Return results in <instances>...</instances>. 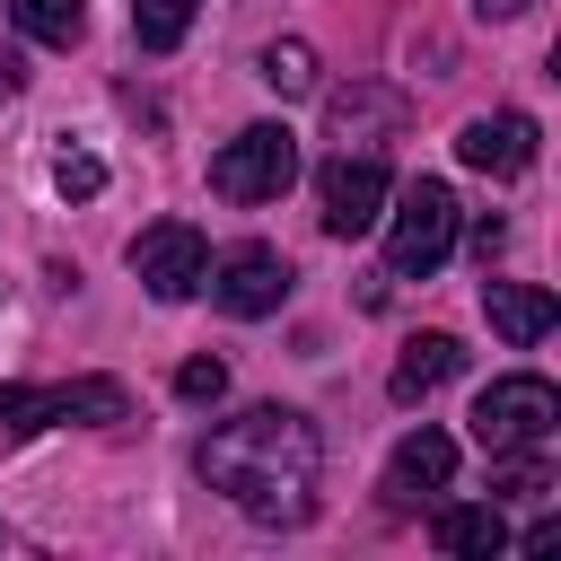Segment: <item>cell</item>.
Wrapping results in <instances>:
<instances>
[{"label": "cell", "instance_id": "ffe728a7", "mask_svg": "<svg viewBox=\"0 0 561 561\" xmlns=\"http://www.w3.org/2000/svg\"><path fill=\"white\" fill-rule=\"evenodd\" d=\"M26 88V70H18V53H0V96H18Z\"/></svg>", "mask_w": 561, "mask_h": 561}, {"label": "cell", "instance_id": "277c9868", "mask_svg": "<svg viewBox=\"0 0 561 561\" xmlns=\"http://www.w3.org/2000/svg\"><path fill=\"white\" fill-rule=\"evenodd\" d=\"M552 421H561V394H552V377H535V368L491 377V386L473 394V438H482L491 456H508V447H543Z\"/></svg>", "mask_w": 561, "mask_h": 561}, {"label": "cell", "instance_id": "d6986e66", "mask_svg": "<svg viewBox=\"0 0 561 561\" xmlns=\"http://www.w3.org/2000/svg\"><path fill=\"white\" fill-rule=\"evenodd\" d=\"M500 237H508L500 219H473V254H482V272H491V254H500Z\"/></svg>", "mask_w": 561, "mask_h": 561}, {"label": "cell", "instance_id": "7c38bea8", "mask_svg": "<svg viewBox=\"0 0 561 561\" xmlns=\"http://www.w3.org/2000/svg\"><path fill=\"white\" fill-rule=\"evenodd\" d=\"M456 368H465V342H456V333H412L386 386H394V403H421V394H438Z\"/></svg>", "mask_w": 561, "mask_h": 561}, {"label": "cell", "instance_id": "8fae6325", "mask_svg": "<svg viewBox=\"0 0 561 561\" xmlns=\"http://www.w3.org/2000/svg\"><path fill=\"white\" fill-rule=\"evenodd\" d=\"M482 316L500 324V342H517V351H535L543 333H552V289H535V280H482Z\"/></svg>", "mask_w": 561, "mask_h": 561}, {"label": "cell", "instance_id": "2e32d148", "mask_svg": "<svg viewBox=\"0 0 561 561\" xmlns=\"http://www.w3.org/2000/svg\"><path fill=\"white\" fill-rule=\"evenodd\" d=\"M193 9H202V0H131V35H140L149 53H175L184 26H193Z\"/></svg>", "mask_w": 561, "mask_h": 561}, {"label": "cell", "instance_id": "6da1fadb", "mask_svg": "<svg viewBox=\"0 0 561 561\" xmlns=\"http://www.w3.org/2000/svg\"><path fill=\"white\" fill-rule=\"evenodd\" d=\"M316 473H324V438L289 403H254L202 438V482L263 526H298L316 508Z\"/></svg>", "mask_w": 561, "mask_h": 561}, {"label": "cell", "instance_id": "52a82bcc", "mask_svg": "<svg viewBox=\"0 0 561 561\" xmlns=\"http://www.w3.org/2000/svg\"><path fill=\"white\" fill-rule=\"evenodd\" d=\"M386 193H394V184H386V167L342 149V158L316 175V202H324V237H368V228L386 219Z\"/></svg>", "mask_w": 561, "mask_h": 561}, {"label": "cell", "instance_id": "5b68a950", "mask_svg": "<svg viewBox=\"0 0 561 561\" xmlns=\"http://www.w3.org/2000/svg\"><path fill=\"white\" fill-rule=\"evenodd\" d=\"M131 394L114 377H70V386H0V430L9 438H35L53 421H123Z\"/></svg>", "mask_w": 561, "mask_h": 561}, {"label": "cell", "instance_id": "7a4b0ae2", "mask_svg": "<svg viewBox=\"0 0 561 561\" xmlns=\"http://www.w3.org/2000/svg\"><path fill=\"white\" fill-rule=\"evenodd\" d=\"M447 254H456V193H447L438 175H421V184H403L394 210H386V272H394V280H430Z\"/></svg>", "mask_w": 561, "mask_h": 561}, {"label": "cell", "instance_id": "9a60e30c", "mask_svg": "<svg viewBox=\"0 0 561 561\" xmlns=\"http://www.w3.org/2000/svg\"><path fill=\"white\" fill-rule=\"evenodd\" d=\"M272 96H307L316 88V53L298 44V35H280V44H263V70H254Z\"/></svg>", "mask_w": 561, "mask_h": 561}, {"label": "cell", "instance_id": "ac0fdd59", "mask_svg": "<svg viewBox=\"0 0 561 561\" xmlns=\"http://www.w3.org/2000/svg\"><path fill=\"white\" fill-rule=\"evenodd\" d=\"M175 394H184V403H219V394H228V368H219V359H184V368H175Z\"/></svg>", "mask_w": 561, "mask_h": 561}, {"label": "cell", "instance_id": "ba28073f", "mask_svg": "<svg viewBox=\"0 0 561 561\" xmlns=\"http://www.w3.org/2000/svg\"><path fill=\"white\" fill-rule=\"evenodd\" d=\"M202 289L219 298V316H272V307L289 298V263H280L272 245H237V254H219V272H210Z\"/></svg>", "mask_w": 561, "mask_h": 561}, {"label": "cell", "instance_id": "8992f818", "mask_svg": "<svg viewBox=\"0 0 561 561\" xmlns=\"http://www.w3.org/2000/svg\"><path fill=\"white\" fill-rule=\"evenodd\" d=\"M131 272L149 280V298H193L202 280H210V245H202V228H184V219H158V228H140L131 237Z\"/></svg>", "mask_w": 561, "mask_h": 561}, {"label": "cell", "instance_id": "30bf717a", "mask_svg": "<svg viewBox=\"0 0 561 561\" xmlns=\"http://www.w3.org/2000/svg\"><path fill=\"white\" fill-rule=\"evenodd\" d=\"M456 158L473 175H526L535 167V114H473L456 131Z\"/></svg>", "mask_w": 561, "mask_h": 561}, {"label": "cell", "instance_id": "44dd1931", "mask_svg": "<svg viewBox=\"0 0 561 561\" xmlns=\"http://www.w3.org/2000/svg\"><path fill=\"white\" fill-rule=\"evenodd\" d=\"M482 18H517V9H535V0H473Z\"/></svg>", "mask_w": 561, "mask_h": 561}, {"label": "cell", "instance_id": "5bb4252c", "mask_svg": "<svg viewBox=\"0 0 561 561\" xmlns=\"http://www.w3.org/2000/svg\"><path fill=\"white\" fill-rule=\"evenodd\" d=\"M9 18H18V35L53 44V53H70L88 35V0H9Z\"/></svg>", "mask_w": 561, "mask_h": 561}, {"label": "cell", "instance_id": "4fadbf2b", "mask_svg": "<svg viewBox=\"0 0 561 561\" xmlns=\"http://www.w3.org/2000/svg\"><path fill=\"white\" fill-rule=\"evenodd\" d=\"M438 552H508V517L491 500H465V508H438Z\"/></svg>", "mask_w": 561, "mask_h": 561}, {"label": "cell", "instance_id": "e0dca14e", "mask_svg": "<svg viewBox=\"0 0 561 561\" xmlns=\"http://www.w3.org/2000/svg\"><path fill=\"white\" fill-rule=\"evenodd\" d=\"M53 193H61V202H96V193H105V158L61 149V158H53Z\"/></svg>", "mask_w": 561, "mask_h": 561}, {"label": "cell", "instance_id": "9c48e42d", "mask_svg": "<svg viewBox=\"0 0 561 561\" xmlns=\"http://www.w3.org/2000/svg\"><path fill=\"white\" fill-rule=\"evenodd\" d=\"M447 482H456V438L421 421V430H412V438H403V447L386 456V508L403 517V508H421V500H438Z\"/></svg>", "mask_w": 561, "mask_h": 561}, {"label": "cell", "instance_id": "3957f363", "mask_svg": "<svg viewBox=\"0 0 561 561\" xmlns=\"http://www.w3.org/2000/svg\"><path fill=\"white\" fill-rule=\"evenodd\" d=\"M289 175H298L289 123H245V131L219 140V158H210V193H219V202H280Z\"/></svg>", "mask_w": 561, "mask_h": 561}]
</instances>
